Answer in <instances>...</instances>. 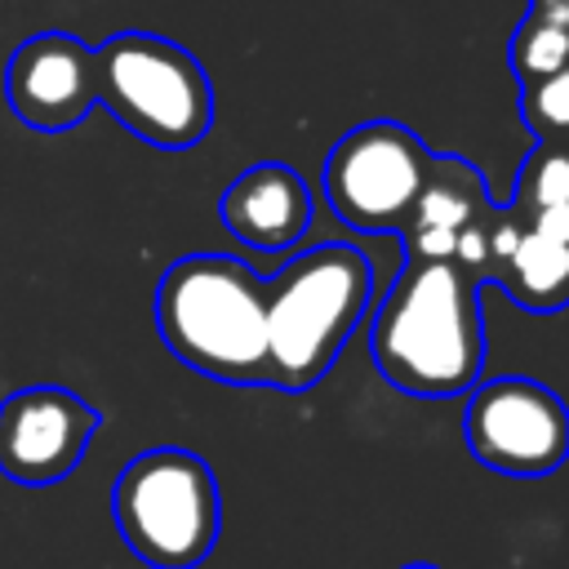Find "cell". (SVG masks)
<instances>
[{
    "instance_id": "obj_18",
    "label": "cell",
    "mask_w": 569,
    "mask_h": 569,
    "mask_svg": "<svg viewBox=\"0 0 569 569\" xmlns=\"http://www.w3.org/2000/svg\"><path fill=\"white\" fill-rule=\"evenodd\" d=\"M405 569H436V565H405Z\"/></svg>"
},
{
    "instance_id": "obj_7",
    "label": "cell",
    "mask_w": 569,
    "mask_h": 569,
    "mask_svg": "<svg viewBox=\"0 0 569 569\" xmlns=\"http://www.w3.org/2000/svg\"><path fill=\"white\" fill-rule=\"evenodd\" d=\"M462 431L476 462L502 476H551L569 458V405L533 378H480Z\"/></svg>"
},
{
    "instance_id": "obj_1",
    "label": "cell",
    "mask_w": 569,
    "mask_h": 569,
    "mask_svg": "<svg viewBox=\"0 0 569 569\" xmlns=\"http://www.w3.org/2000/svg\"><path fill=\"white\" fill-rule=\"evenodd\" d=\"M480 276L453 262H405L369 320L378 373L418 400H449L480 382Z\"/></svg>"
},
{
    "instance_id": "obj_16",
    "label": "cell",
    "mask_w": 569,
    "mask_h": 569,
    "mask_svg": "<svg viewBox=\"0 0 569 569\" xmlns=\"http://www.w3.org/2000/svg\"><path fill=\"white\" fill-rule=\"evenodd\" d=\"M533 231H542V236H551V240H560V244H569V204H556V209H538V213H520Z\"/></svg>"
},
{
    "instance_id": "obj_4",
    "label": "cell",
    "mask_w": 569,
    "mask_h": 569,
    "mask_svg": "<svg viewBox=\"0 0 569 569\" xmlns=\"http://www.w3.org/2000/svg\"><path fill=\"white\" fill-rule=\"evenodd\" d=\"M111 520L142 565L196 569L222 533L218 476L191 449H147L120 467L111 485Z\"/></svg>"
},
{
    "instance_id": "obj_6",
    "label": "cell",
    "mask_w": 569,
    "mask_h": 569,
    "mask_svg": "<svg viewBox=\"0 0 569 569\" xmlns=\"http://www.w3.org/2000/svg\"><path fill=\"white\" fill-rule=\"evenodd\" d=\"M431 169V147L400 120H365L347 129L325 160V200L356 231L405 227L413 196Z\"/></svg>"
},
{
    "instance_id": "obj_13",
    "label": "cell",
    "mask_w": 569,
    "mask_h": 569,
    "mask_svg": "<svg viewBox=\"0 0 569 569\" xmlns=\"http://www.w3.org/2000/svg\"><path fill=\"white\" fill-rule=\"evenodd\" d=\"M556 204H569V142H533L516 169L507 209L538 213Z\"/></svg>"
},
{
    "instance_id": "obj_14",
    "label": "cell",
    "mask_w": 569,
    "mask_h": 569,
    "mask_svg": "<svg viewBox=\"0 0 569 569\" xmlns=\"http://www.w3.org/2000/svg\"><path fill=\"white\" fill-rule=\"evenodd\" d=\"M507 62H511V76L525 84H538L547 76H556L560 67H569V31L547 22V18H533L525 13L511 31V44H507Z\"/></svg>"
},
{
    "instance_id": "obj_8",
    "label": "cell",
    "mask_w": 569,
    "mask_h": 569,
    "mask_svg": "<svg viewBox=\"0 0 569 569\" xmlns=\"http://www.w3.org/2000/svg\"><path fill=\"white\" fill-rule=\"evenodd\" d=\"M98 431V409L53 382L0 400V476L27 489L67 480Z\"/></svg>"
},
{
    "instance_id": "obj_2",
    "label": "cell",
    "mask_w": 569,
    "mask_h": 569,
    "mask_svg": "<svg viewBox=\"0 0 569 569\" xmlns=\"http://www.w3.org/2000/svg\"><path fill=\"white\" fill-rule=\"evenodd\" d=\"M156 329L187 369L231 387H267V302L249 262L173 258L156 284Z\"/></svg>"
},
{
    "instance_id": "obj_12",
    "label": "cell",
    "mask_w": 569,
    "mask_h": 569,
    "mask_svg": "<svg viewBox=\"0 0 569 569\" xmlns=\"http://www.w3.org/2000/svg\"><path fill=\"white\" fill-rule=\"evenodd\" d=\"M485 280H493L525 311H560L569 307V244L533 231L516 209L502 204L489 222Z\"/></svg>"
},
{
    "instance_id": "obj_10",
    "label": "cell",
    "mask_w": 569,
    "mask_h": 569,
    "mask_svg": "<svg viewBox=\"0 0 569 569\" xmlns=\"http://www.w3.org/2000/svg\"><path fill=\"white\" fill-rule=\"evenodd\" d=\"M4 102L27 129H76L98 107L93 49L67 31L27 36L4 62Z\"/></svg>"
},
{
    "instance_id": "obj_9",
    "label": "cell",
    "mask_w": 569,
    "mask_h": 569,
    "mask_svg": "<svg viewBox=\"0 0 569 569\" xmlns=\"http://www.w3.org/2000/svg\"><path fill=\"white\" fill-rule=\"evenodd\" d=\"M493 209L498 204L485 187V173L471 160L431 151L427 182L400 227L405 262H453L485 280Z\"/></svg>"
},
{
    "instance_id": "obj_17",
    "label": "cell",
    "mask_w": 569,
    "mask_h": 569,
    "mask_svg": "<svg viewBox=\"0 0 569 569\" xmlns=\"http://www.w3.org/2000/svg\"><path fill=\"white\" fill-rule=\"evenodd\" d=\"M525 13L547 18V22H556V27H565V31H569V0H529V9H525Z\"/></svg>"
},
{
    "instance_id": "obj_5",
    "label": "cell",
    "mask_w": 569,
    "mask_h": 569,
    "mask_svg": "<svg viewBox=\"0 0 569 569\" xmlns=\"http://www.w3.org/2000/svg\"><path fill=\"white\" fill-rule=\"evenodd\" d=\"M98 107L156 151H191L213 124V84L196 53L156 36L120 31L93 49Z\"/></svg>"
},
{
    "instance_id": "obj_11",
    "label": "cell",
    "mask_w": 569,
    "mask_h": 569,
    "mask_svg": "<svg viewBox=\"0 0 569 569\" xmlns=\"http://www.w3.org/2000/svg\"><path fill=\"white\" fill-rule=\"evenodd\" d=\"M311 187L302 182V173L284 160H262L249 164L244 173L231 178V187L218 200V218L222 227L258 249V253H284L293 249L307 227H311Z\"/></svg>"
},
{
    "instance_id": "obj_15",
    "label": "cell",
    "mask_w": 569,
    "mask_h": 569,
    "mask_svg": "<svg viewBox=\"0 0 569 569\" xmlns=\"http://www.w3.org/2000/svg\"><path fill=\"white\" fill-rule=\"evenodd\" d=\"M520 124L533 142H569V67L520 89Z\"/></svg>"
},
{
    "instance_id": "obj_3",
    "label": "cell",
    "mask_w": 569,
    "mask_h": 569,
    "mask_svg": "<svg viewBox=\"0 0 569 569\" xmlns=\"http://www.w3.org/2000/svg\"><path fill=\"white\" fill-rule=\"evenodd\" d=\"M267 302V387L307 391L316 387L351 329L373 302V262L342 240L316 244L289 258L262 280Z\"/></svg>"
}]
</instances>
